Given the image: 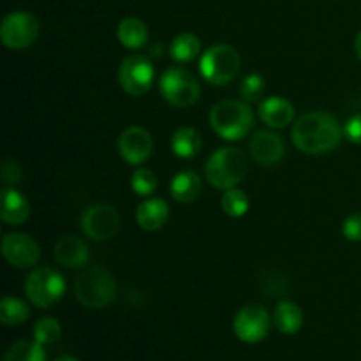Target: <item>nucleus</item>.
I'll list each match as a JSON object with an SVG mask.
<instances>
[{"instance_id":"6","label":"nucleus","mask_w":361,"mask_h":361,"mask_svg":"<svg viewBox=\"0 0 361 361\" xmlns=\"http://www.w3.org/2000/svg\"><path fill=\"white\" fill-rule=\"evenodd\" d=\"M66 293V279L53 268H37L25 281V295L32 305L49 309L60 302Z\"/></svg>"},{"instance_id":"5","label":"nucleus","mask_w":361,"mask_h":361,"mask_svg":"<svg viewBox=\"0 0 361 361\" xmlns=\"http://www.w3.org/2000/svg\"><path fill=\"white\" fill-rule=\"evenodd\" d=\"M242 59L240 53L229 44H215L208 48L200 59L201 76L212 85H228L238 76Z\"/></svg>"},{"instance_id":"2","label":"nucleus","mask_w":361,"mask_h":361,"mask_svg":"<svg viewBox=\"0 0 361 361\" xmlns=\"http://www.w3.org/2000/svg\"><path fill=\"white\" fill-rule=\"evenodd\" d=\"M210 126L226 141H238L252 130L254 113L247 102L221 101L210 109Z\"/></svg>"},{"instance_id":"25","label":"nucleus","mask_w":361,"mask_h":361,"mask_svg":"<svg viewBox=\"0 0 361 361\" xmlns=\"http://www.w3.org/2000/svg\"><path fill=\"white\" fill-rule=\"evenodd\" d=\"M4 361H46V351L37 341H18L7 349Z\"/></svg>"},{"instance_id":"18","label":"nucleus","mask_w":361,"mask_h":361,"mask_svg":"<svg viewBox=\"0 0 361 361\" xmlns=\"http://www.w3.org/2000/svg\"><path fill=\"white\" fill-rule=\"evenodd\" d=\"M169 207L161 197H148L137 207L136 222L145 231H157L168 222Z\"/></svg>"},{"instance_id":"20","label":"nucleus","mask_w":361,"mask_h":361,"mask_svg":"<svg viewBox=\"0 0 361 361\" xmlns=\"http://www.w3.org/2000/svg\"><path fill=\"white\" fill-rule=\"evenodd\" d=\"M203 141L192 127H180L171 136V150L180 159H192L200 154Z\"/></svg>"},{"instance_id":"14","label":"nucleus","mask_w":361,"mask_h":361,"mask_svg":"<svg viewBox=\"0 0 361 361\" xmlns=\"http://www.w3.org/2000/svg\"><path fill=\"white\" fill-rule=\"evenodd\" d=\"M250 157L261 166H274L284 157L286 145L279 134L271 130H257L249 143Z\"/></svg>"},{"instance_id":"26","label":"nucleus","mask_w":361,"mask_h":361,"mask_svg":"<svg viewBox=\"0 0 361 361\" xmlns=\"http://www.w3.org/2000/svg\"><path fill=\"white\" fill-rule=\"evenodd\" d=\"M249 196H247L243 190L236 189V187L226 190L224 196H222L221 200V207L222 210H224V214L233 219L243 217V215L249 212Z\"/></svg>"},{"instance_id":"34","label":"nucleus","mask_w":361,"mask_h":361,"mask_svg":"<svg viewBox=\"0 0 361 361\" xmlns=\"http://www.w3.org/2000/svg\"><path fill=\"white\" fill-rule=\"evenodd\" d=\"M55 361H80V360H76V358H74V356L63 355V356H60V358H56Z\"/></svg>"},{"instance_id":"8","label":"nucleus","mask_w":361,"mask_h":361,"mask_svg":"<svg viewBox=\"0 0 361 361\" xmlns=\"http://www.w3.org/2000/svg\"><path fill=\"white\" fill-rule=\"evenodd\" d=\"M37 18L27 11H14L7 14L0 25V39L11 49H23L34 44L39 37Z\"/></svg>"},{"instance_id":"33","label":"nucleus","mask_w":361,"mask_h":361,"mask_svg":"<svg viewBox=\"0 0 361 361\" xmlns=\"http://www.w3.org/2000/svg\"><path fill=\"white\" fill-rule=\"evenodd\" d=\"M355 49H356V55H358V59L361 60V32H360L358 37H356V41H355Z\"/></svg>"},{"instance_id":"10","label":"nucleus","mask_w":361,"mask_h":361,"mask_svg":"<svg viewBox=\"0 0 361 361\" xmlns=\"http://www.w3.org/2000/svg\"><path fill=\"white\" fill-rule=\"evenodd\" d=\"M120 229V215L111 204H92L81 215V231L95 242L113 238Z\"/></svg>"},{"instance_id":"28","label":"nucleus","mask_w":361,"mask_h":361,"mask_svg":"<svg viewBox=\"0 0 361 361\" xmlns=\"http://www.w3.org/2000/svg\"><path fill=\"white\" fill-rule=\"evenodd\" d=\"M130 187L137 196H150L157 189V175L148 168H137L130 176Z\"/></svg>"},{"instance_id":"1","label":"nucleus","mask_w":361,"mask_h":361,"mask_svg":"<svg viewBox=\"0 0 361 361\" xmlns=\"http://www.w3.org/2000/svg\"><path fill=\"white\" fill-rule=\"evenodd\" d=\"M341 123L334 115L324 111H310L300 116L291 130L295 147L309 155H321L335 150L342 141Z\"/></svg>"},{"instance_id":"4","label":"nucleus","mask_w":361,"mask_h":361,"mask_svg":"<svg viewBox=\"0 0 361 361\" xmlns=\"http://www.w3.org/2000/svg\"><path fill=\"white\" fill-rule=\"evenodd\" d=\"M74 295L83 307L104 309L116 298V282L104 268H87L74 282Z\"/></svg>"},{"instance_id":"32","label":"nucleus","mask_w":361,"mask_h":361,"mask_svg":"<svg viewBox=\"0 0 361 361\" xmlns=\"http://www.w3.org/2000/svg\"><path fill=\"white\" fill-rule=\"evenodd\" d=\"M344 136L348 137L351 143L361 145V113L360 115L351 116L344 126Z\"/></svg>"},{"instance_id":"12","label":"nucleus","mask_w":361,"mask_h":361,"mask_svg":"<svg viewBox=\"0 0 361 361\" xmlns=\"http://www.w3.org/2000/svg\"><path fill=\"white\" fill-rule=\"evenodd\" d=\"M118 152L123 161L133 166H140L150 159L154 152V137L143 127L130 126L120 134Z\"/></svg>"},{"instance_id":"7","label":"nucleus","mask_w":361,"mask_h":361,"mask_svg":"<svg viewBox=\"0 0 361 361\" xmlns=\"http://www.w3.org/2000/svg\"><path fill=\"white\" fill-rule=\"evenodd\" d=\"M159 90L164 101L176 108H190L200 99V83L189 71L182 67H169L159 80Z\"/></svg>"},{"instance_id":"16","label":"nucleus","mask_w":361,"mask_h":361,"mask_svg":"<svg viewBox=\"0 0 361 361\" xmlns=\"http://www.w3.org/2000/svg\"><path fill=\"white\" fill-rule=\"evenodd\" d=\"M30 217V204L14 187H7L0 196V219L7 226H20Z\"/></svg>"},{"instance_id":"23","label":"nucleus","mask_w":361,"mask_h":361,"mask_svg":"<svg viewBox=\"0 0 361 361\" xmlns=\"http://www.w3.org/2000/svg\"><path fill=\"white\" fill-rule=\"evenodd\" d=\"M201 51V42L197 39V35L190 34V32H183L178 34L169 44V56H171L175 62H192L197 59Z\"/></svg>"},{"instance_id":"22","label":"nucleus","mask_w":361,"mask_h":361,"mask_svg":"<svg viewBox=\"0 0 361 361\" xmlns=\"http://www.w3.org/2000/svg\"><path fill=\"white\" fill-rule=\"evenodd\" d=\"M116 35H118L120 44L129 49H137L147 42L148 28L137 18H126V20L120 21Z\"/></svg>"},{"instance_id":"30","label":"nucleus","mask_w":361,"mask_h":361,"mask_svg":"<svg viewBox=\"0 0 361 361\" xmlns=\"http://www.w3.org/2000/svg\"><path fill=\"white\" fill-rule=\"evenodd\" d=\"M342 233L349 242H361V215H349L342 224Z\"/></svg>"},{"instance_id":"24","label":"nucleus","mask_w":361,"mask_h":361,"mask_svg":"<svg viewBox=\"0 0 361 361\" xmlns=\"http://www.w3.org/2000/svg\"><path fill=\"white\" fill-rule=\"evenodd\" d=\"M30 317L27 302L14 296H6L0 302V323L6 326H20Z\"/></svg>"},{"instance_id":"13","label":"nucleus","mask_w":361,"mask_h":361,"mask_svg":"<svg viewBox=\"0 0 361 361\" xmlns=\"http://www.w3.org/2000/svg\"><path fill=\"white\" fill-rule=\"evenodd\" d=\"M2 256L14 268H32L41 257L37 242L23 233H9L2 238Z\"/></svg>"},{"instance_id":"19","label":"nucleus","mask_w":361,"mask_h":361,"mask_svg":"<svg viewBox=\"0 0 361 361\" xmlns=\"http://www.w3.org/2000/svg\"><path fill=\"white\" fill-rule=\"evenodd\" d=\"M169 192L178 203H192L201 194V178L190 169L176 173L169 183Z\"/></svg>"},{"instance_id":"11","label":"nucleus","mask_w":361,"mask_h":361,"mask_svg":"<svg viewBox=\"0 0 361 361\" xmlns=\"http://www.w3.org/2000/svg\"><path fill=\"white\" fill-rule=\"evenodd\" d=\"M235 335L245 344H257L270 330V316L261 305H245L236 312L233 321Z\"/></svg>"},{"instance_id":"3","label":"nucleus","mask_w":361,"mask_h":361,"mask_svg":"<svg viewBox=\"0 0 361 361\" xmlns=\"http://www.w3.org/2000/svg\"><path fill=\"white\" fill-rule=\"evenodd\" d=\"M247 169H249V162H247L243 152L235 147H224L215 150L208 157L204 175L212 187L228 190L238 185L245 178Z\"/></svg>"},{"instance_id":"29","label":"nucleus","mask_w":361,"mask_h":361,"mask_svg":"<svg viewBox=\"0 0 361 361\" xmlns=\"http://www.w3.org/2000/svg\"><path fill=\"white\" fill-rule=\"evenodd\" d=\"M264 94V80L259 74H249L240 83V95L245 102L259 101L261 95Z\"/></svg>"},{"instance_id":"21","label":"nucleus","mask_w":361,"mask_h":361,"mask_svg":"<svg viewBox=\"0 0 361 361\" xmlns=\"http://www.w3.org/2000/svg\"><path fill=\"white\" fill-rule=\"evenodd\" d=\"M274 321L275 326H277V330L281 331V334L295 335L298 334L300 328L303 326V312L296 303L284 300V302L279 303L277 309H275Z\"/></svg>"},{"instance_id":"17","label":"nucleus","mask_w":361,"mask_h":361,"mask_svg":"<svg viewBox=\"0 0 361 361\" xmlns=\"http://www.w3.org/2000/svg\"><path fill=\"white\" fill-rule=\"evenodd\" d=\"M259 118L271 129H282L295 120V108L284 97H267L259 104Z\"/></svg>"},{"instance_id":"15","label":"nucleus","mask_w":361,"mask_h":361,"mask_svg":"<svg viewBox=\"0 0 361 361\" xmlns=\"http://www.w3.org/2000/svg\"><path fill=\"white\" fill-rule=\"evenodd\" d=\"M88 245L81 238L63 235L55 243V259L63 268H83L88 263Z\"/></svg>"},{"instance_id":"9","label":"nucleus","mask_w":361,"mask_h":361,"mask_svg":"<svg viewBox=\"0 0 361 361\" xmlns=\"http://www.w3.org/2000/svg\"><path fill=\"white\" fill-rule=\"evenodd\" d=\"M155 71L150 60L143 55H130L123 59L118 69V83L126 94L141 97L154 87Z\"/></svg>"},{"instance_id":"31","label":"nucleus","mask_w":361,"mask_h":361,"mask_svg":"<svg viewBox=\"0 0 361 361\" xmlns=\"http://www.w3.org/2000/svg\"><path fill=\"white\" fill-rule=\"evenodd\" d=\"M23 178V171H21V166L16 161H7L2 166V180L6 185H16Z\"/></svg>"},{"instance_id":"27","label":"nucleus","mask_w":361,"mask_h":361,"mask_svg":"<svg viewBox=\"0 0 361 361\" xmlns=\"http://www.w3.org/2000/svg\"><path fill=\"white\" fill-rule=\"evenodd\" d=\"M60 335H62V328H60V323L55 317H41V319L35 323L34 341H37L39 344H55L60 338Z\"/></svg>"}]
</instances>
